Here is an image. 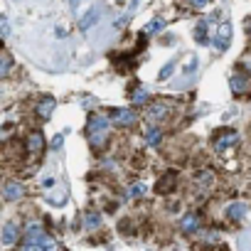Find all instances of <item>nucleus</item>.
<instances>
[{
	"mask_svg": "<svg viewBox=\"0 0 251 251\" xmlns=\"http://www.w3.org/2000/svg\"><path fill=\"white\" fill-rule=\"evenodd\" d=\"M20 251H57V244L54 239L37 224V222H30L23 231V246Z\"/></svg>",
	"mask_w": 251,
	"mask_h": 251,
	"instance_id": "nucleus-1",
	"label": "nucleus"
},
{
	"mask_svg": "<svg viewBox=\"0 0 251 251\" xmlns=\"http://www.w3.org/2000/svg\"><path fill=\"white\" fill-rule=\"evenodd\" d=\"M108 126H111V118H106L103 113H91L89 121H86V138L91 146H101L106 133H108Z\"/></svg>",
	"mask_w": 251,
	"mask_h": 251,
	"instance_id": "nucleus-2",
	"label": "nucleus"
},
{
	"mask_svg": "<svg viewBox=\"0 0 251 251\" xmlns=\"http://www.w3.org/2000/svg\"><path fill=\"white\" fill-rule=\"evenodd\" d=\"M239 131H234V128H222V131H217L214 136H212V148L217 151V153H226V151H231L234 146H239Z\"/></svg>",
	"mask_w": 251,
	"mask_h": 251,
	"instance_id": "nucleus-3",
	"label": "nucleus"
},
{
	"mask_svg": "<svg viewBox=\"0 0 251 251\" xmlns=\"http://www.w3.org/2000/svg\"><path fill=\"white\" fill-rule=\"evenodd\" d=\"M138 116L133 108H116L111 111V123L113 126H123V128H128V126H136Z\"/></svg>",
	"mask_w": 251,
	"mask_h": 251,
	"instance_id": "nucleus-4",
	"label": "nucleus"
},
{
	"mask_svg": "<svg viewBox=\"0 0 251 251\" xmlns=\"http://www.w3.org/2000/svg\"><path fill=\"white\" fill-rule=\"evenodd\" d=\"M231 37H234L231 25H229V23H222V25L217 27V35H214V47H217L219 52H226L229 45H231Z\"/></svg>",
	"mask_w": 251,
	"mask_h": 251,
	"instance_id": "nucleus-5",
	"label": "nucleus"
},
{
	"mask_svg": "<svg viewBox=\"0 0 251 251\" xmlns=\"http://www.w3.org/2000/svg\"><path fill=\"white\" fill-rule=\"evenodd\" d=\"M23 195H25V185H23V182L10 180V182H5V185H3V200H5V202L23 200Z\"/></svg>",
	"mask_w": 251,
	"mask_h": 251,
	"instance_id": "nucleus-6",
	"label": "nucleus"
},
{
	"mask_svg": "<svg viewBox=\"0 0 251 251\" xmlns=\"http://www.w3.org/2000/svg\"><path fill=\"white\" fill-rule=\"evenodd\" d=\"M168 113H170V103L168 101H153L148 106V118L151 121H163V118H168Z\"/></svg>",
	"mask_w": 251,
	"mask_h": 251,
	"instance_id": "nucleus-7",
	"label": "nucleus"
},
{
	"mask_svg": "<svg viewBox=\"0 0 251 251\" xmlns=\"http://www.w3.org/2000/svg\"><path fill=\"white\" fill-rule=\"evenodd\" d=\"M54 106H57V101L52 99V96H42L40 101H37V106H35V111H37V116L42 118V121H47L52 113H54Z\"/></svg>",
	"mask_w": 251,
	"mask_h": 251,
	"instance_id": "nucleus-8",
	"label": "nucleus"
},
{
	"mask_svg": "<svg viewBox=\"0 0 251 251\" xmlns=\"http://www.w3.org/2000/svg\"><path fill=\"white\" fill-rule=\"evenodd\" d=\"M99 18H101V10H99V8H89V13L79 20V30H81V32H89V30L99 23Z\"/></svg>",
	"mask_w": 251,
	"mask_h": 251,
	"instance_id": "nucleus-9",
	"label": "nucleus"
},
{
	"mask_svg": "<svg viewBox=\"0 0 251 251\" xmlns=\"http://www.w3.org/2000/svg\"><path fill=\"white\" fill-rule=\"evenodd\" d=\"M246 212H249V204H246V202H231V204L226 207V219L239 222V219L246 217Z\"/></svg>",
	"mask_w": 251,
	"mask_h": 251,
	"instance_id": "nucleus-10",
	"label": "nucleus"
},
{
	"mask_svg": "<svg viewBox=\"0 0 251 251\" xmlns=\"http://www.w3.org/2000/svg\"><path fill=\"white\" fill-rule=\"evenodd\" d=\"M180 229H182V234H195V231L200 229V214H197V212L185 214L182 222H180Z\"/></svg>",
	"mask_w": 251,
	"mask_h": 251,
	"instance_id": "nucleus-11",
	"label": "nucleus"
},
{
	"mask_svg": "<svg viewBox=\"0 0 251 251\" xmlns=\"http://www.w3.org/2000/svg\"><path fill=\"white\" fill-rule=\"evenodd\" d=\"M18 239H20V226H18L15 222H8V224L3 226V244H5V246H13Z\"/></svg>",
	"mask_w": 251,
	"mask_h": 251,
	"instance_id": "nucleus-12",
	"label": "nucleus"
},
{
	"mask_svg": "<svg viewBox=\"0 0 251 251\" xmlns=\"http://www.w3.org/2000/svg\"><path fill=\"white\" fill-rule=\"evenodd\" d=\"M249 76L246 74H234L231 79H229V86H231V91L234 94H246L249 91Z\"/></svg>",
	"mask_w": 251,
	"mask_h": 251,
	"instance_id": "nucleus-13",
	"label": "nucleus"
},
{
	"mask_svg": "<svg viewBox=\"0 0 251 251\" xmlns=\"http://www.w3.org/2000/svg\"><path fill=\"white\" fill-rule=\"evenodd\" d=\"M175 185H177V173H165V175L160 177V182H158V192L168 195V192L175 190Z\"/></svg>",
	"mask_w": 251,
	"mask_h": 251,
	"instance_id": "nucleus-14",
	"label": "nucleus"
},
{
	"mask_svg": "<svg viewBox=\"0 0 251 251\" xmlns=\"http://www.w3.org/2000/svg\"><path fill=\"white\" fill-rule=\"evenodd\" d=\"M195 40H197L200 45H207V42H209V25H207V20H200V23H197V27H195Z\"/></svg>",
	"mask_w": 251,
	"mask_h": 251,
	"instance_id": "nucleus-15",
	"label": "nucleus"
},
{
	"mask_svg": "<svg viewBox=\"0 0 251 251\" xmlns=\"http://www.w3.org/2000/svg\"><path fill=\"white\" fill-rule=\"evenodd\" d=\"M42 146H45L42 133H40V131H32V133L27 136V151H30V153H37V151H42Z\"/></svg>",
	"mask_w": 251,
	"mask_h": 251,
	"instance_id": "nucleus-16",
	"label": "nucleus"
},
{
	"mask_svg": "<svg viewBox=\"0 0 251 251\" xmlns=\"http://www.w3.org/2000/svg\"><path fill=\"white\" fill-rule=\"evenodd\" d=\"M84 226L86 229H99L101 226V214L99 212H86L84 214Z\"/></svg>",
	"mask_w": 251,
	"mask_h": 251,
	"instance_id": "nucleus-17",
	"label": "nucleus"
},
{
	"mask_svg": "<svg viewBox=\"0 0 251 251\" xmlns=\"http://www.w3.org/2000/svg\"><path fill=\"white\" fill-rule=\"evenodd\" d=\"M212 185H214V175L212 173H200L197 175V187H202V190H212Z\"/></svg>",
	"mask_w": 251,
	"mask_h": 251,
	"instance_id": "nucleus-18",
	"label": "nucleus"
},
{
	"mask_svg": "<svg viewBox=\"0 0 251 251\" xmlns=\"http://www.w3.org/2000/svg\"><path fill=\"white\" fill-rule=\"evenodd\" d=\"M160 138H163V133H160L158 126H151V128L146 131V141H148V146H158Z\"/></svg>",
	"mask_w": 251,
	"mask_h": 251,
	"instance_id": "nucleus-19",
	"label": "nucleus"
},
{
	"mask_svg": "<svg viewBox=\"0 0 251 251\" xmlns=\"http://www.w3.org/2000/svg\"><path fill=\"white\" fill-rule=\"evenodd\" d=\"M10 72H13V57H10V52H3V57H0V74L8 76Z\"/></svg>",
	"mask_w": 251,
	"mask_h": 251,
	"instance_id": "nucleus-20",
	"label": "nucleus"
},
{
	"mask_svg": "<svg viewBox=\"0 0 251 251\" xmlns=\"http://www.w3.org/2000/svg\"><path fill=\"white\" fill-rule=\"evenodd\" d=\"M163 27H165V23H163V20H153V23H148L146 35H155V32H160Z\"/></svg>",
	"mask_w": 251,
	"mask_h": 251,
	"instance_id": "nucleus-21",
	"label": "nucleus"
},
{
	"mask_svg": "<svg viewBox=\"0 0 251 251\" xmlns=\"http://www.w3.org/2000/svg\"><path fill=\"white\" fill-rule=\"evenodd\" d=\"M173 72H175V62H168V64H165V69L160 72V76H158V79H163V81H165V79H170V74H173Z\"/></svg>",
	"mask_w": 251,
	"mask_h": 251,
	"instance_id": "nucleus-22",
	"label": "nucleus"
},
{
	"mask_svg": "<svg viewBox=\"0 0 251 251\" xmlns=\"http://www.w3.org/2000/svg\"><path fill=\"white\" fill-rule=\"evenodd\" d=\"M131 195H133V197H143V195H146V185H143V182H136V185L131 187Z\"/></svg>",
	"mask_w": 251,
	"mask_h": 251,
	"instance_id": "nucleus-23",
	"label": "nucleus"
},
{
	"mask_svg": "<svg viewBox=\"0 0 251 251\" xmlns=\"http://www.w3.org/2000/svg\"><path fill=\"white\" fill-rule=\"evenodd\" d=\"M0 35H3V40L10 35V25H8V18H3L0 20Z\"/></svg>",
	"mask_w": 251,
	"mask_h": 251,
	"instance_id": "nucleus-24",
	"label": "nucleus"
},
{
	"mask_svg": "<svg viewBox=\"0 0 251 251\" xmlns=\"http://www.w3.org/2000/svg\"><path fill=\"white\" fill-rule=\"evenodd\" d=\"M133 101H136V103H141V101H148V91H146V89H138V91L133 94Z\"/></svg>",
	"mask_w": 251,
	"mask_h": 251,
	"instance_id": "nucleus-25",
	"label": "nucleus"
},
{
	"mask_svg": "<svg viewBox=\"0 0 251 251\" xmlns=\"http://www.w3.org/2000/svg\"><path fill=\"white\" fill-rule=\"evenodd\" d=\"M197 69V57H192L190 62H187V67H185V74H192Z\"/></svg>",
	"mask_w": 251,
	"mask_h": 251,
	"instance_id": "nucleus-26",
	"label": "nucleus"
},
{
	"mask_svg": "<svg viewBox=\"0 0 251 251\" xmlns=\"http://www.w3.org/2000/svg\"><path fill=\"white\" fill-rule=\"evenodd\" d=\"M190 5H192V8H207L209 0H190Z\"/></svg>",
	"mask_w": 251,
	"mask_h": 251,
	"instance_id": "nucleus-27",
	"label": "nucleus"
},
{
	"mask_svg": "<svg viewBox=\"0 0 251 251\" xmlns=\"http://www.w3.org/2000/svg\"><path fill=\"white\" fill-rule=\"evenodd\" d=\"M42 187H45V190H52V187H54V180H52V177H47V180L42 182Z\"/></svg>",
	"mask_w": 251,
	"mask_h": 251,
	"instance_id": "nucleus-28",
	"label": "nucleus"
},
{
	"mask_svg": "<svg viewBox=\"0 0 251 251\" xmlns=\"http://www.w3.org/2000/svg\"><path fill=\"white\" fill-rule=\"evenodd\" d=\"M59 146H62V136H54V141H52V148H54V151H57V148H59Z\"/></svg>",
	"mask_w": 251,
	"mask_h": 251,
	"instance_id": "nucleus-29",
	"label": "nucleus"
},
{
	"mask_svg": "<svg viewBox=\"0 0 251 251\" xmlns=\"http://www.w3.org/2000/svg\"><path fill=\"white\" fill-rule=\"evenodd\" d=\"M79 5V0H72V8H76Z\"/></svg>",
	"mask_w": 251,
	"mask_h": 251,
	"instance_id": "nucleus-30",
	"label": "nucleus"
}]
</instances>
